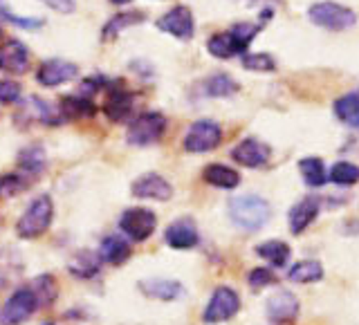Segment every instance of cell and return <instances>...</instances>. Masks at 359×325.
Listing matches in <instances>:
<instances>
[{
	"label": "cell",
	"mask_w": 359,
	"mask_h": 325,
	"mask_svg": "<svg viewBox=\"0 0 359 325\" xmlns=\"http://www.w3.org/2000/svg\"><path fill=\"white\" fill-rule=\"evenodd\" d=\"M205 90L209 97H231L238 92V83L229 74H213L205 81Z\"/></svg>",
	"instance_id": "4dcf8cb0"
},
{
	"label": "cell",
	"mask_w": 359,
	"mask_h": 325,
	"mask_svg": "<svg viewBox=\"0 0 359 325\" xmlns=\"http://www.w3.org/2000/svg\"><path fill=\"white\" fill-rule=\"evenodd\" d=\"M287 278L292 283L299 285H308V283H317L323 278V267L319 261H301L287 272Z\"/></svg>",
	"instance_id": "4316f807"
},
{
	"label": "cell",
	"mask_w": 359,
	"mask_h": 325,
	"mask_svg": "<svg viewBox=\"0 0 359 325\" xmlns=\"http://www.w3.org/2000/svg\"><path fill=\"white\" fill-rule=\"evenodd\" d=\"M140 289L144 296L155 298V300H175L182 296V283L171 278H149V280H142Z\"/></svg>",
	"instance_id": "ac0fdd59"
},
{
	"label": "cell",
	"mask_w": 359,
	"mask_h": 325,
	"mask_svg": "<svg viewBox=\"0 0 359 325\" xmlns=\"http://www.w3.org/2000/svg\"><path fill=\"white\" fill-rule=\"evenodd\" d=\"M32 289H34V294H36L41 307L52 305V303L56 300V296H59V289H56V280H54L50 274L39 276V278L32 283Z\"/></svg>",
	"instance_id": "1f68e13d"
},
{
	"label": "cell",
	"mask_w": 359,
	"mask_h": 325,
	"mask_svg": "<svg viewBox=\"0 0 359 325\" xmlns=\"http://www.w3.org/2000/svg\"><path fill=\"white\" fill-rule=\"evenodd\" d=\"M157 27L166 34H171V36L180 39V41H191L194 39V32H196L194 14H191L189 7L177 5L173 9H168L166 14L157 20Z\"/></svg>",
	"instance_id": "9c48e42d"
},
{
	"label": "cell",
	"mask_w": 359,
	"mask_h": 325,
	"mask_svg": "<svg viewBox=\"0 0 359 325\" xmlns=\"http://www.w3.org/2000/svg\"><path fill=\"white\" fill-rule=\"evenodd\" d=\"M164 130H166V117L162 112L151 110V112H144V115H140L130 123L126 139L130 146H151L162 139Z\"/></svg>",
	"instance_id": "277c9868"
},
{
	"label": "cell",
	"mask_w": 359,
	"mask_h": 325,
	"mask_svg": "<svg viewBox=\"0 0 359 325\" xmlns=\"http://www.w3.org/2000/svg\"><path fill=\"white\" fill-rule=\"evenodd\" d=\"M0 39H3V27H0Z\"/></svg>",
	"instance_id": "60d3db41"
},
{
	"label": "cell",
	"mask_w": 359,
	"mask_h": 325,
	"mask_svg": "<svg viewBox=\"0 0 359 325\" xmlns=\"http://www.w3.org/2000/svg\"><path fill=\"white\" fill-rule=\"evenodd\" d=\"M256 254L265 258L272 267H285L290 261V247L283 240H267L256 247Z\"/></svg>",
	"instance_id": "f1b7e54d"
},
{
	"label": "cell",
	"mask_w": 359,
	"mask_h": 325,
	"mask_svg": "<svg viewBox=\"0 0 359 325\" xmlns=\"http://www.w3.org/2000/svg\"><path fill=\"white\" fill-rule=\"evenodd\" d=\"M317 216H319V198H312V195L303 198L290 209V216H287L290 231L294 235L303 233L314 220H317Z\"/></svg>",
	"instance_id": "2e32d148"
},
{
	"label": "cell",
	"mask_w": 359,
	"mask_h": 325,
	"mask_svg": "<svg viewBox=\"0 0 359 325\" xmlns=\"http://www.w3.org/2000/svg\"><path fill=\"white\" fill-rule=\"evenodd\" d=\"M45 164H48V157H45L43 146H25L18 153V168L27 175H41L45 171Z\"/></svg>",
	"instance_id": "cb8c5ba5"
},
{
	"label": "cell",
	"mask_w": 359,
	"mask_h": 325,
	"mask_svg": "<svg viewBox=\"0 0 359 325\" xmlns=\"http://www.w3.org/2000/svg\"><path fill=\"white\" fill-rule=\"evenodd\" d=\"M99 258L108 265H123L130 258V242L123 235H106L99 244Z\"/></svg>",
	"instance_id": "d6986e66"
},
{
	"label": "cell",
	"mask_w": 359,
	"mask_h": 325,
	"mask_svg": "<svg viewBox=\"0 0 359 325\" xmlns=\"http://www.w3.org/2000/svg\"><path fill=\"white\" fill-rule=\"evenodd\" d=\"M263 27V22H236V25L229 29L231 32V36L238 41V45L243 50L250 48V43L254 41V36L258 32H261Z\"/></svg>",
	"instance_id": "836d02e7"
},
{
	"label": "cell",
	"mask_w": 359,
	"mask_h": 325,
	"mask_svg": "<svg viewBox=\"0 0 359 325\" xmlns=\"http://www.w3.org/2000/svg\"><path fill=\"white\" fill-rule=\"evenodd\" d=\"M272 216V207L261 195H238L229 200V218L243 231H258L263 229Z\"/></svg>",
	"instance_id": "6da1fadb"
},
{
	"label": "cell",
	"mask_w": 359,
	"mask_h": 325,
	"mask_svg": "<svg viewBox=\"0 0 359 325\" xmlns=\"http://www.w3.org/2000/svg\"><path fill=\"white\" fill-rule=\"evenodd\" d=\"M25 188H27V184L20 175H3L0 177V195H16Z\"/></svg>",
	"instance_id": "8d00e7d4"
},
{
	"label": "cell",
	"mask_w": 359,
	"mask_h": 325,
	"mask_svg": "<svg viewBox=\"0 0 359 325\" xmlns=\"http://www.w3.org/2000/svg\"><path fill=\"white\" fill-rule=\"evenodd\" d=\"M157 227V218L151 209H144V207H133L126 209L121 213L119 218V229L123 231V235L135 242H144L149 240L153 231Z\"/></svg>",
	"instance_id": "52a82bcc"
},
{
	"label": "cell",
	"mask_w": 359,
	"mask_h": 325,
	"mask_svg": "<svg viewBox=\"0 0 359 325\" xmlns=\"http://www.w3.org/2000/svg\"><path fill=\"white\" fill-rule=\"evenodd\" d=\"M207 50L211 56H216V59H231L236 54H245V50L238 45L231 36V32H222V34H213V36L207 41Z\"/></svg>",
	"instance_id": "603a6c76"
},
{
	"label": "cell",
	"mask_w": 359,
	"mask_h": 325,
	"mask_svg": "<svg viewBox=\"0 0 359 325\" xmlns=\"http://www.w3.org/2000/svg\"><path fill=\"white\" fill-rule=\"evenodd\" d=\"M308 18L317 27L330 29V32L351 29L357 22V14L351 7H344L339 3H330V0H325V3H314L308 9Z\"/></svg>",
	"instance_id": "3957f363"
},
{
	"label": "cell",
	"mask_w": 359,
	"mask_h": 325,
	"mask_svg": "<svg viewBox=\"0 0 359 325\" xmlns=\"http://www.w3.org/2000/svg\"><path fill=\"white\" fill-rule=\"evenodd\" d=\"M43 325H54V323H43Z\"/></svg>",
	"instance_id": "b9f144b4"
},
{
	"label": "cell",
	"mask_w": 359,
	"mask_h": 325,
	"mask_svg": "<svg viewBox=\"0 0 359 325\" xmlns=\"http://www.w3.org/2000/svg\"><path fill=\"white\" fill-rule=\"evenodd\" d=\"M269 155H272V151H269V146L263 144L261 139H243L236 148L231 151V157L233 162H238L241 166H247V168H261L269 162Z\"/></svg>",
	"instance_id": "4fadbf2b"
},
{
	"label": "cell",
	"mask_w": 359,
	"mask_h": 325,
	"mask_svg": "<svg viewBox=\"0 0 359 325\" xmlns=\"http://www.w3.org/2000/svg\"><path fill=\"white\" fill-rule=\"evenodd\" d=\"M29 65V52L20 41H7L0 45V70L9 74H22Z\"/></svg>",
	"instance_id": "9a60e30c"
},
{
	"label": "cell",
	"mask_w": 359,
	"mask_h": 325,
	"mask_svg": "<svg viewBox=\"0 0 359 325\" xmlns=\"http://www.w3.org/2000/svg\"><path fill=\"white\" fill-rule=\"evenodd\" d=\"M39 307L41 305H39L36 294H34V289L20 287L5 300L3 310H0V325H20L22 321H27Z\"/></svg>",
	"instance_id": "5b68a950"
},
{
	"label": "cell",
	"mask_w": 359,
	"mask_h": 325,
	"mask_svg": "<svg viewBox=\"0 0 359 325\" xmlns=\"http://www.w3.org/2000/svg\"><path fill=\"white\" fill-rule=\"evenodd\" d=\"M243 67L254 72H272L276 63L269 54H243Z\"/></svg>",
	"instance_id": "e575fe53"
},
{
	"label": "cell",
	"mask_w": 359,
	"mask_h": 325,
	"mask_svg": "<svg viewBox=\"0 0 359 325\" xmlns=\"http://www.w3.org/2000/svg\"><path fill=\"white\" fill-rule=\"evenodd\" d=\"M267 319L274 323H290L297 319L299 314V298L292 294V291L280 289L276 294L267 298Z\"/></svg>",
	"instance_id": "5bb4252c"
},
{
	"label": "cell",
	"mask_w": 359,
	"mask_h": 325,
	"mask_svg": "<svg viewBox=\"0 0 359 325\" xmlns=\"http://www.w3.org/2000/svg\"><path fill=\"white\" fill-rule=\"evenodd\" d=\"M164 240L168 247H173V249H194V247L200 242V233H198V227L194 220L180 218L166 227Z\"/></svg>",
	"instance_id": "7c38bea8"
},
{
	"label": "cell",
	"mask_w": 359,
	"mask_h": 325,
	"mask_svg": "<svg viewBox=\"0 0 359 325\" xmlns=\"http://www.w3.org/2000/svg\"><path fill=\"white\" fill-rule=\"evenodd\" d=\"M41 3L48 5L54 11H59V14H72L74 7H76L74 0H41Z\"/></svg>",
	"instance_id": "f35d334b"
},
{
	"label": "cell",
	"mask_w": 359,
	"mask_h": 325,
	"mask_svg": "<svg viewBox=\"0 0 359 325\" xmlns=\"http://www.w3.org/2000/svg\"><path fill=\"white\" fill-rule=\"evenodd\" d=\"M334 115L348 126L359 128V92L344 95L334 101Z\"/></svg>",
	"instance_id": "484cf974"
},
{
	"label": "cell",
	"mask_w": 359,
	"mask_h": 325,
	"mask_svg": "<svg viewBox=\"0 0 359 325\" xmlns=\"http://www.w3.org/2000/svg\"><path fill=\"white\" fill-rule=\"evenodd\" d=\"M222 141V128L211 119H200L191 123L184 134V151L189 153H209L218 148Z\"/></svg>",
	"instance_id": "8992f818"
},
{
	"label": "cell",
	"mask_w": 359,
	"mask_h": 325,
	"mask_svg": "<svg viewBox=\"0 0 359 325\" xmlns=\"http://www.w3.org/2000/svg\"><path fill=\"white\" fill-rule=\"evenodd\" d=\"M328 179L337 186H353L359 182V166H355L351 162H337L330 168Z\"/></svg>",
	"instance_id": "f546056e"
},
{
	"label": "cell",
	"mask_w": 359,
	"mask_h": 325,
	"mask_svg": "<svg viewBox=\"0 0 359 325\" xmlns=\"http://www.w3.org/2000/svg\"><path fill=\"white\" fill-rule=\"evenodd\" d=\"M0 18L11 22V25H16L20 29H41L43 27V18H32V16H16L14 11L9 9V5L5 3V0H0Z\"/></svg>",
	"instance_id": "d6a6232c"
},
{
	"label": "cell",
	"mask_w": 359,
	"mask_h": 325,
	"mask_svg": "<svg viewBox=\"0 0 359 325\" xmlns=\"http://www.w3.org/2000/svg\"><path fill=\"white\" fill-rule=\"evenodd\" d=\"M241 310V298L238 294L231 289V287H216V291L211 294L207 307H205V314H202V319L209 325H216V323H224L233 319L236 314Z\"/></svg>",
	"instance_id": "ba28073f"
},
{
	"label": "cell",
	"mask_w": 359,
	"mask_h": 325,
	"mask_svg": "<svg viewBox=\"0 0 359 325\" xmlns=\"http://www.w3.org/2000/svg\"><path fill=\"white\" fill-rule=\"evenodd\" d=\"M54 220V202L50 195H39L36 200L29 202V207L20 216L16 224V233L25 240H34L43 235L50 229V224Z\"/></svg>",
	"instance_id": "7a4b0ae2"
},
{
	"label": "cell",
	"mask_w": 359,
	"mask_h": 325,
	"mask_svg": "<svg viewBox=\"0 0 359 325\" xmlns=\"http://www.w3.org/2000/svg\"><path fill=\"white\" fill-rule=\"evenodd\" d=\"M202 177H205L207 184L216 186V188H236L241 184L238 171H233V168L224 166V164H209L205 168V173H202Z\"/></svg>",
	"instance_id": "7402d4cb"
},
{
	"label": "cell",
	"mask_w": 359,
	"mask_h": 325,
	"mask_svg": "<svg viewBox=\"0 0 359 325\" xmlns=\"http://www.w3.org/2000/svg\"><path fill=\"white\" fill-rule=\"evenodd\" d=\"M299 171H301L303 179H306V184L312 188L323 186L325 179H328L323 160H319V157H303V160L299 162Z\"/></svg>",
	"instance_id": "83f0119b"
},
{
	"label": "cell",
	"mask_w": 359,
	"mask_h": 325,
	"mask_svg": "<svg viewBox=\"0 0 359 325\" xmlns=\"http://www.w3.org/2000/svg\"><path fill=\"white\" fill-rule=\"evenodd\" d=\"M61 119L63 121H70V119H86V117H95L97 106L93 104V99L86 97V95H72V97H65L61 99Z\"/></svg>",
	"instance_id": "ffe728a7"
},
{
	"label": "cell",
	"mask_w": 359,
	"mask_h": 325,
	"mask_svg": "<svg viewBox=\"0 0 359 325\" xmlns=\"http://www.w3.org/2000/svg\"><path fill=\"white\" fill-rule=\"evenodd\" d=\"M76 65L70 63V61H63V59H48L43 61L39 72H36V78L39 83L45 85V88H59L67 81H72L76 76Z\"/></svg>",
	"instance_id": "8fae6325"
},
{
	"label": "cell",
	"mask_w": 359,
	"mask_h": 325,
	"mask_svg": "<svg viewBox=\"0 0 359 325\" xmlns=\"http://www.w3.org/2000/svg\"><path fill=\"white\" fill-rule=\"evenodd\" d=\"M133 195L140 200H157V202H166L173 198V186L166 182L162 175L157 173H146L137 177L130 186Z\"/></svg>",
	"instance_id": "30bf717a"
},
{
	"label": "cell",
	"mask_w": 359,
	"mask_h": 325,
	"mask_svg": "<svg viewBox=\"0 0 359 325\" xmlns=\"http://www.w3.org/2000/svg\"><path fill=\"white\" fill-rule=\"evenodd\" d=\"M274 283H276V274H274L269 267H256V269H252V274H250V285H252L254 289H261V287L274 285Z\"/></svg>",
	"instance_id": "d590c367"
},
{
	"label": "cell",
	"mask_w": 359,
	"mask_h": 325,
	"mask_svg": "<svg viewBox=\"0 0 359 325\" xmlns=\"http://www.w3.org/2000/svg\"><path fill=\"white\" fill-rule=\"evenodd\" d=\"M133 110V95L128 90H121L119 85H112L108 90V97H106V104H104V112L110 121H126V117L130 115Z\"/></svg>",
	"instance_id": "e0dca14e"
},
{
	"label": "cell",
	"mask_w": 359,
	"mask_h": 325,
	"mask_svg": "<svg viewBox=\"0 0 359 325\" xmlns=\"http://www.w3.org/2000/svg\"><path fill=\"white\" fill-rule=\"evenodd\" d=\"M112 5H126V3H130V0H110Z\"/></svg>",
	"instance_id": "ab89813d"
},
{
	"label": "cell",
	"mask_w": 359,
	"mask_h": 325,
	"mask_svg": "<svg viewBox=\"0 0 359 325\" xmlns=\"http://www.w3.org/2000/svg\"><path fill=\"white\" fill-rule=\"evenodd\" d=\"M20 101V85L16 81H0V104Z\"/></svg>",
	"instance_id": "74e56055"
},
{
	"label": "cell",
	"mask_w": 359,
	"mask_h": 325,
	"mask_svg": "<svg viewBox=\"0 0 359 325\" xmlns=\"http://www.w3.org/2000/svg\"><path fill=\"white\" fill-rule=\"evenodd\" d=\"M146 14H142V11H126V14H117V16H112L108 22H106V27L104 32H101V41L108 43L112 39H117L121 29H126V27H133V25H140V22H144Z\"/></svg>",
	"instance_id": "d4e9b609"
},
{
	"label": "cell",
	"mask_w": 359,
	"mask_h": 325,
	"mask_svg": "<svg viewBox=\"0 0 359 325\" xmlns=\"http://www.w3.org/2000/svg\"><path fill=\"white\" fill-rule=\"evenodd\" d=\"M99 269H101V258L99 254H93V251H76L72 256V261L70 265H67V272H70L72 276L76 278H95L99 274Z\"/></svg>",
	"instance_id": "44dd1931"
}]
</instances>
